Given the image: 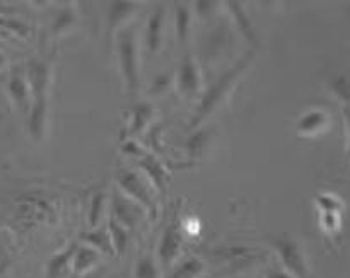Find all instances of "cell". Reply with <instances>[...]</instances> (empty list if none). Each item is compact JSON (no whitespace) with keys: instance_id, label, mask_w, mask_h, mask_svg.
<instances>
[{"instance_id":"21","label":"cell","mask_w":350,"mask_h":278,"mask_svg":"<svg viewBox=\"0 0 350 278\" xmlns=\"http://www.w3.org/2000/svg\"><path fill=\"white\" fill-rule=\"evenodd\" d=\"M191 27V12L187 3H176L174 10V29L180 43H185L188 40V33Z\"/></svg>"},{"instance_id":"10","label":"cell","mask_w":350,"mask_h":278,"mask_svg":"<svg viewBox=\"0 0 350 278\" xmlns=\"http://www.w3.org/2000/svg\"><path fill=\"white\" fill-rule=\"evenodd\" d=\"M200 68H198L197 60L190 55L183 58L180 68H178L176 84L181 94L193 96L200 91Z\"/></svg>"},{"instance_id":"12","label":"cell","mask_w":350,"mask_h":278,"mask_svg":"<svg viewBox=\"0 0 350 278\" xmlns=\"http://www.w3.org/2000/svg\"><path fill=\"white\" fill-rule=\"evenodd\" d=\"M99 260H101V253H98L91 246L84 245V242H79L70 263L72 272L75 275H85V273L92 272L99 265Z\"/></svg>"},{"instance_id":"30","label":"cell","mask_w":350,"mask_h":278,"mask_svg":"<svg viewBox=\"0 0 350 278\" xmlns=\"http://www.w3.org/2000/svg\"><path fill=\"white\" fill-rule=\"evenodd\" d=\"M320 224L327 234H335L340 229V214H321Z\"/></svg>"},{"instance_id":"14","label":"cell","mask_w":350,"mask_h":278,"mask_svg":"<svg viewBox=\"0 0 350 278\" xmlns=\"http://www.w3.org/2000/svg\"><path fill=\"white\" fill-rule=\"evenodd\" d=\"M328 125V115L323 109H310L297 120L296 130L301 137H313L323 132Z\"/></svg>"},{"instance_id":"7","label":"cell","mask_w":350,"mask_h":278,"mask_svg":"<svg viewBox=\"0 0 350 278\" xmlns=\"http://www.w3.org/2000/svg\"><path fill=\"white\" fill-rule=\"evenodd\" d=\"M181 249H183V232L178 222H171L164 229L161 236L159 248H157V260H159L161 268H171L173 263L180 258Z\"/></svg>"},{"instance_id":"26","label":"cell","mask_w":350,"mask_h":278,"mask_svg":"<svg viewBox=\"0 0 350 278\" xmlns=\"http://www.w3.org/2000/svg\"><path fill=\"white\" fill-rule=\"evenodd\" d=\"M252 253H255V249L248 248V246H224V248H217L214 251V256L222 260H243L252 256Z\"/></svg>"},{"instance_id":"18","label":"cell","mask_w":350,"mask_h":278,"mask_svg":"<svg viewBox=\"0 0 350 278\" xmlns=\"http://www.w3.org/2000/svg\"><path fill=\"white\" fill-rule=\"evenodd\" d=\"M226 5L229 7V12H231L232 17H234L236 26L239 27V31H241L243 36H245L248 41H252V43H256V34H255V29H253L252 19L246 16L245 9H243V3L241 2H228Z\"/></svg>"},{"instance_id":"27","label":"cell","mask_w":350,"mask_h":278,"mask_svg":"<svg viewBox=\"0 0 350 278\" xmlns=\"http://www.w3.org/2000/svg\"><path fill=\"white\" fill-rule=\"evenodd\" d=\"M317 205L321 214H340L342 204L337 197L330 193H320L317 197Z\"/></svg>"},{"instance_id":"5","label":"cell","mask_w":350,"mask_h":278,"mask_svg":"<svg viewBox=\"0 0 350 278\" xmlns=\"http://www.w3.org/2000/svg\"><path fill=\"white\" fill-rule=\"evenodd\" d=\"M270 245L275 249L282 266L294 278H311L310 266H308L306 256L299 242L289 236H280V238L270 239Z\"/></svg>"},{"instance_id":"2","label":"cell","mask_w":350,"mask_h":278,"mask_svg":"<svg viewBox=\"0 0 350 278\" xmlns=\"http://www.w3.org/2000/svg\"><path fill=\"white\" fill-rule=\"evenodd\" d=\"M253 60V53L246 55L245 58H241L239 61H236V65H232L231 68L224 72L222 75H219L217 81L207 89V92L202 98L200 105H198L197 111H195L193 122H191V126H198L231 92V89L234 87L236 82L241 79V75L245 74V70L248 68V65L252 64Z\"/></svg>"},{"instance_id":"15","label":"cell","mask_w":350,"mask_h":278,"mask_svg":"<svg viewBox=\"0 0 350 278\" xmlns=\"http://www.w3.org/2000/svg\"><path fill=\"white\" fill-rule=\"evenodd\" d=\"M139 167L147 174L149 181L154 184V188H156L161 195L166 193L167 173H166V169H164L163 164H161L159 161L152 156V154H146L144 157H140Z\"/></svg>"},{"instance_id":"11","label":"cell","mask_w":350,"mask_h":278,"mask_svg":"<svg viewBox=\"0 0 350 278\" xmlns=\"http://www.w3.org/2000/svg\"><path fill=\"white\" fill-rule=\"evenodd\" d=\"M164 17H166V10L159 5L150 12L149 19H147L146 43L150 53H157L161 50V44H163Z\"/></svg>"},{"instance_id":"36","label":"cell","mask_w":350,"mask_h":278,"mask_svg":"<svg viewBox=\"0 0 350 278\" xmlns=\"http://www.w3.org/2000/svg\"><path fill=\"white\" fill-rule=\"evenodd\" d=\"M5 55H3V53H0V68H2L3 67V65H5Z\"/></svg>"},{"instance_id":"20","label":"cell","mask_w":350,"mask_h":278,"mask_svg":"<svg viewBox=\"0 0 350 278\" xmlns=\"http://www.w3.org/2000/svg\"><path fill=\"white\" fill-rule=\"evenodd\" d=\"M108 234L109 239H111V246L113 251H115V256H122L123 253L126 251V246H129L130 241V234L123 225H120L118 222L109 219L108 221Z\"/></svg>"},{"instance_id":"28","label":"cell","mask_w":350,"mask_h":278,"mask_svg":"<svg viewBox=\"0 0 350 278\" xmlns=\"http://www.w3.org/2000/svg\"><path fill=\"white\" fill-rule=\"evenodd\" d=\"M0 27L10 31V33H16L17 36H23V38H26L27 34H29V27H27L23 20L10 19V17L0 16Z\"/></svg>"},{"instance_id":"37","label":"cell","mask_w":350,"mask_h":278,"mask_svg":"<svg viewBox=\"0 0 350 278\" xmlns=\"http://www.w3.org/2000/svg\"><path fill=\"white\" fill-rule=\"evenodd\" d=\"M115 278H122V277H115Z\"/></svg>"},{"instance_id":"1","label":"cell","mask_w":350,"mask_h":278,"mask_svg":"<svg viewBox=\"0 0 350 278\" xmlns=\"http://www.w3.org/2000/svg\"><path fill=\"white\" fill-rule=\"evenodd\" d=\"M31 106L27 111V130L34 140H41L46 128L48 98L51 85V64L48 60H29L26 67Z\"/></svg>"},{"instance_id":"6","label":"cell","mask_w":350,"mask_h":278,"mask_svg":"<svg viewBox=\"0 0 350 278\" xmlns=\"http://www.w3.org/2000/svg\"><path fill=\"white\" fill-rule=\"evenodd\" d=\"M116 186L125 197L142 207L150 217H156L157 207L144 178L133 169H120L116 173Z\"/></svg>"},{"instance_id":"9","label":"cell","mask_w":350,"mask_h":278,"mask_svg":"<svg viewBox=\"0 0 350 278\" xmlns=\"http://www.w3.org/2000/svg\"><path fill=\"white\" fill-rule=\"evenodd\" d=\"M7 92H9L10 99L16 105L19 111L27 113L31 106V94H29V84H27L26 72L23 68H12L7 81Z\"/></svg>"},{"instance_id":"16","label":"cell","mask_w":350,"mask_h":278,"mask_svg":"<svg viewBox=\"0 0 350 278\" xmlns=\"http://www.w3.org/2000/svg\"><path fill=\"white\" fill-rule=\"evenodd\" d=\"M81 242L91 246V248H94L96 251L101 253V255L105 256H115V251H113V246H111V239H109V234H108V229H103V227L89 229L88 232L81 234Z\"/></svg>"},{"instance_id":"29","label":"cell","mask_w":350,"mask_h":278,"mask_svg":"<svg viewBox=\"0 0 350 278\" xmlns=\"http://www.w3.org/2000/svg\"><path fill=\"white\" fill-rule=\"evenodd\" d=\"M334 94L340 99L342 102H349L350 92H349V79L345 75H337L330 84Z\"/></svg>"},{"instance_id":"31","label":"cell","mask_w":350,"mask_h":278,"mask_svg":"<svg viewBox=\"0 0 350 278\" xmlns=\"http://www.w3.org/2000/svg\"><path fill=\"white\" fill-rule=\"evenodd\" d=\"M207 142H208L207 133L202 132V130H197V132L190 137L187 147H188V150H190V154H193L195 156V154H198L205 145H207Z\"/></svg>"},{"instance_id":"34","label":"cell","mask_w":350,"mask_h":278,"mask_svg":"<svg viewBox=\"0 0 350 278\" xmlns=\"http://www.w3.org/2000/svg\"><path fill=\"white\" fill-rule=\"evenodd\" d=\"M265 278H294L291 273H287L286 270L280 268V266H272L265 272Z\"/></svg>"},{"instance_id":"25","label":"cell","mask_w":350,"mask_h":278,"mask_svg":"<svg viewBox=\"0 0 350 278\" xmlns=\"http://www.w3.org/2000/svg\"><path fill=\"white\" fill-rule=\"evenodd\" d=\"M105 200H106V195L103 191H96L94 195L91 197V207H89V227L96 229L101 222L103 214H105Z\"/></svg>"},{"instance_id":"24","label":"cell","mask_w":350,"mask_h":278,"mask_svg":"<svg viewBox=\"0 0 350 278\" xmlns=\"http://www.w3.org/2000/svg\"><path fill=\"white\" fill-rule=\"evenodd\" d=\"M75 23H77L75 10L72 9V7H64V9L57 14L53 24H51V33H53L55 36H58V34H62V33H65V31L70 29Z\"/></svg>"},{"instance_id":"35","label":"cell","mask_w":350,"mask_h":278,"mask_svg":"<svg viewBox=\"0 0 350 278\" xmlns=\"http://www.w3.org/2000/svg\"><path fill=\"white\" fill-rule=\"evenodd\" d=\"M215 5H217L215 2H197L195 3V7H197V12L200 14V16H207V14L214 12Z\"/></svg>"},{"instance_id":"3","label":"cell","mask_w":350,"mask_h":278,"mask_svg":"<svg viewBox=\"0 0 350 278\" xmlns=\"http://www.w3.org/2000/svg\"><path fill=\"white\" fill-rule=\"evenodd\" d=\"M14 219L21 225L53 224L55 208L40 191H24L14 200Z\"/></svg>"},{"instance_id":"33","label":"cell","mask_w":350,"mask_h":278,"mask_svg":"<svg viewBox=\"0 0 350 278\" xmlns=\"http://www.w3.org/2000/svg\"><path fill=\"white\" fill-rule=\"evenodd\" d=\"M170 82H171V75L167 74L157 75V77L154 79V84L152 87H150V91H152V94H163V92H166L167 87H170Z\"/></svg>"},{"instance_id":"32","label":"cell","mask_w":350,"mask_h":278,"mask_svg":"<svg viewBox=\"0 0 350 278\" xmlns=\"http://www.w3.org/2000/svg\"><path fill=\"white\" fill-rule=\"evenodd\" d=\"M120 149H122V152L125 154V156L133 157V159H140V157H144L147 154L146 150H144L139 143L133 142V140H126V142H123Z\"/></svg>"},{"instance_id":"19","label":"cell","mask_w":350,"mask_h":278,"mask_svg":"<svg viewBox=\"0 0 350 278\" xmlns=\"http://www.w3.org/2000/svg\"><path fill=\"white\" fill-rule=\"evenodd\" d=\"M135 10V3L133 2H111L108 9V24L109 31H115L116 27L122 26L123 23L130 19V16Z\"/></svg>"},{"instance_id":"23","label":"cell","mask_w":350,"mask_h":278,"mask_svg":"<svg viewBox=\"0 0 350 278\" xmlns=\"http://www.w3.org/2000/svg\"><path fill=\"white\" fill-rule=\"evenodd\" d=\"M133 278H159V263L152 255H144L137 260Z\"/></svg>"},{"instance_id":"22","label":"cell","mask_w":350,"mask_h":278,"mask_svg":"<svg viewBox=\"0 0 350 278\" xmlns=\"http://www.w3.org/2000/svg\"><path fill=\"white\" fill-rule=\"evenodd\" d=\"M204 270L205 265L200 258H187L166 278H200Z\"/></svg>"},{"instance_id":"13","label":"cell","mask_w":350,"mask_h":278,"mask_svg":"<svg viewBox=\"0 0 350 278\" xmlns=\"http://www.w3.org/2000/svg\"><path fill=\"white\" fill-rule=\"evenodd\" d=\"M79 241L68 242L62 251H58L57 255L51 256L46 263V273L44 278H64L65 273L70 268L72 258H74V253L77 249Z\"/></svg>"},{"instance_id":"8","label":"cell","mask_w":350,"mask_h":278,"mask_svg":"<svg viewBox=\"0 0 350 278\" xmlns=\"http://www.w3.org/2000/svg\"><path fill=\"white\" fill-rule=\"evenodd\" d=\"M140 210L142 207L135 204V201L130 200L129 197L122 193V191L116 188L111 193V219L118 222L120 225L130 231L137 225V222L140 221Z\"/></svg>"},{"instance_id":"4","label":"cell","mask_w":350,"mask_h":278,"mask_svg":"<svg viewBox=\"0 0 350 278\" xmlns=\"http://www.w3.org/2000/svg\"><path fill=\"white\" fill-rule=\"evenodd\" d=\"M116 51H118L120 70L129 94H135L139 89V46H137V34L132 26L122 27L116 36Z\"/></svg>"},{"instance_id":"17","label":"cell","mask_w":350,"mask_h":278,"mask_svg":"<svg viewBox=\"0 0 350 278\" xmlns=\"http://www.w3.org/2000/svg\"><path fill=\"white\" fill-rule=\"evenodd\" d=\"M132 115V120H130V128L129 135L135 137L144 133V130L147 128L150 122L154 118V108L149 105V102H137L135 106L130 111Z\"/></svg>"}]
</instances>
